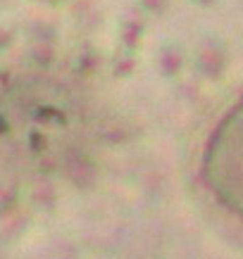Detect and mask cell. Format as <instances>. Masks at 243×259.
Segmentation results:
<instances>
[{"label": "cell", "instance_id": "6da1fadb", "mask_svg": "<svg viewBox=\"0 0 243 259\" xmlns=\"http://www.w3.org/2000/svg\"><path fill=\"white\" fill-rule=\"evenodd\" d=\"M72 110L55 86L19 81L0 95V143L26 162L57 157L72 136Z\"/></svg>", "mask_w": 243, "mask_h": 259}, {"label": "cell", "instance_id": "7a4b0ae2", "mask_svg": "<svg viewBox=\"0 0 243 259\" xmlns=\"http://www.w3.org/2000/svg\"><path fill=\"white\" fill-rule=\"evenodd\" d=\"M203 181L224 209L243 219V100L212 128L203 152Z\"/></svg>", "mask_w": 243, "mask_h": 259}]
</instances>
